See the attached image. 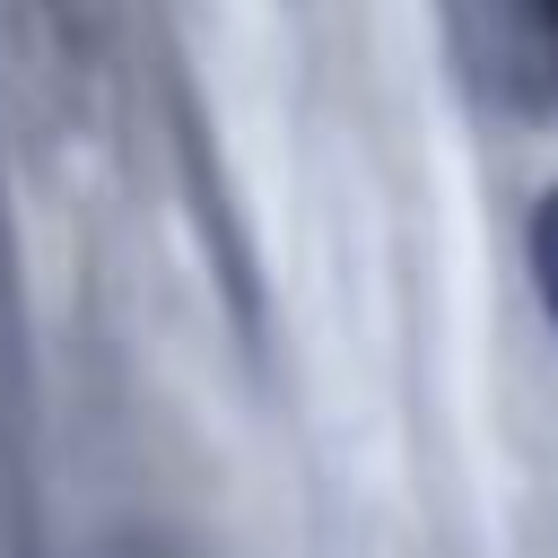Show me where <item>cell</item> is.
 Returning <instances> with one entry per match:
<instances>
[{"mask_svg": "<svg viewBox=\"0 0 558 558\" xmlns=\"http://www.w3.org/2000/svg\"><path fill=\"white\" fill-rule=\"evenodd\" d=\"M523 262H532V296H541V314H549V331H558V192H541V201H532Z\"/></svg>", "mask_w": 558, "mask_h": 558, "instance_id": "1", "label": "cell"}, {"mask_svg": "<svg viewBox=\"0 0 558 558\" xmlns=\"http://www.w3.org/2000/svg\"><path fill=\"white\" fill-rule=\"evenodd\" d=\"M523 9H532V26H541V35L558 44V0H523Z\"/></svg>", "mask_w": 558, "mask_h": 558, "instance_id": "2", "label": "cell"}]
</instances>
